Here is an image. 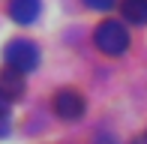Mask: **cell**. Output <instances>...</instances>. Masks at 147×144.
<instances>
[{
    "label": "cell",
    "instance_id": "obj_1",
    "mask_svg": "<svg viewBox=\"0 0 147 144\" xmlns=\"http://www.w3.org/2000/svg\"><path fill=\"white\" fill-rule=\"evenodd\" d=\"M93 42H96V48L102 54L117 57L129 48V33H126V27L120 21H102L96 27V33H93Z\"/></svg>",
    "mask_w": 147,
    "mask_h": 144
},
{
    "label": "cell",
    "instance_id": "obj_2",
    "mask_svg": "<svg viewBox=\"0 0 147 144\" xmlns=\"http://www.w3.org/2000/svg\"><path fill=\"white\" fill-rule=\"evenodd\" d=\"M3 60L9 69H18V72H33L39 63V48L36 42H30V39H12L9 45L3 48Z\"/></svg>",
    "mask_w": 147,
    "mask_h": 144
},
{
    "label": "cell",
    "instance_id": "obj_3",
    "mask_svg": "<svg viewBox=\"0 0 147 144\" xmlns=\"http://www.w3.org/2000/svg\"><path fill=\"white\" fill-rule=\"evenodd\" d=\"M54 114L63 120H78L84 114V96L78 90H57L54 93Z\"/></svg>",
    "mask_w": 147,
    "mask_h": 144
},
{
    "label": "cell",
    "instance_id": "obj_4",
    "mask_svg": "<svg viewBox=\"0 0 147 144\" xmlns=\"http://www.w3.org/2000/svg\"><path fill=\"white\" fill-rule=\"evenodd\" d=\"M24 87H27V78H24V72L18 69H9L3 66L0 69V99H18V96L24 93Z\"/></svg>",
    "mask_w": 147,
    "mask_h": 144
},
{
    "label": "cell",
    "instance_id": "obj_5",
    "mask_svg": "<svg viewBox=\"0 0 147 144\" xmlns=\"http://www.w3.org/2000/svg\"><path fill=\"white\" fill-rule=\"evenodd\" d=\"M39 9H42L39 0H9V15L18 24H33L39 18Z\"/></svg>",
    "mask_w": 147,
    "mask_h": 144
},
{
    "label": "cell",
    "instance_id": "obj_6",
    "mask_svg": "<svg viewBox=\"0 0 147 144\" xmlns=\"http://www.w3.org/2000/svg\"><path fill=\"white\" fill-rule=\"evenodd\" d=\"M120 15L126 24H147V0H120Z\"/></svg>",
    "mask_w": 147,
    "mask_h": 144
},
{
    "label": "cell",
    "instance_id": "obj_7",
    "mask_svg": "<svg viewBox=\"0 0 147 144\" xmlns=\"http://www.w3.org/2000/svg\"><path fill=\"white\" fill-rule=\"evenodd\" d=\"M117 0H84V6L87 9H96V12H105V9H111Z\"/></svg>",
    "mask_w": 147,
    "mask_h": 144
},
{
    "label": "cell",
    "instance_id": "obj_8",
    "mask_svg": "<svg viewBox=\"0 0 147 144\" xmlns=\"http://www.w3.org/2000/svg\"><path fill=\"white\" fill-rule=\"evenodd\" d=\"M9 132V120H6V117H0V135H6Z\"/></svg>",
    "mask_w": 147,
    "mask_h": 144
},
{
    "label": "cell",
    "instance_id": "obj_9",
    "mask_svg": "<svg viewBox=\"0 0 147 144\" xmlns=\"http://www.w3.org/2000/svg\"><path fill=\"white\" fill-rule=\"evenodd\" d=\"M0 117H6V99H0Z\"/></svg>",
    "mask_w": 147,
    "mask_h": 144
}]
</instances>
